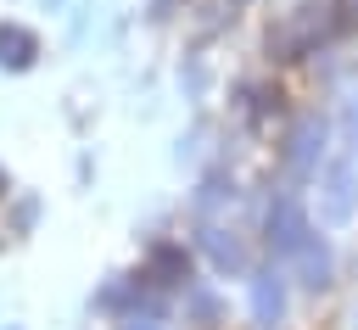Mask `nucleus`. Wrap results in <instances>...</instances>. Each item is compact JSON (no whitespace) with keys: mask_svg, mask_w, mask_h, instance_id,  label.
<instances>
[{"mask_svg":"<svg viewBox=\"0 0 358 330\" xmlns=\"http://www.w3.org/2000/svg\"><path fill=\"white\" fill-rule=\"evenodd\" d=\"M308 241H313V224H308L302 201H296V196H274V201H268V246H274L280 257H296Z\"/></svg>","mask_w":358,"mask_h":330,"instance_id":"f257e3e1","label":"nucleus"},{"mask_svg":"<svg viewBox=\"0 0 358 330\" xmlns=\"http://www.w3.org/2000/svg\"><path fill=\"white\" fill-rule=\"evenodd\" d=\"M252 319L257 330H280L285 324V280L280 274H252Z\"/></svg>","mask_w":358,"mask_h":330,"instance_id":"7ed1b4c3","label":"nucleus"},{"mask_svg":"<svg viewBox=\"0 0 358 330\" xmlns=\"http://www.w3.org/2000/svg\"><path fill=\"white\" fill-rule=\"evenodd\" d=\"M319 213H324L330 224H341V218L352 213V173H347V168H336V173L324 179V201H319Z\"/></svg>","mask_w":358,"mask_h":330,"instance_id":"39448f33","label":"nucleus"},{"mask_svg":"<svg viewBox=\"0 0 358 330\" xmlns=\"http://www.w3.org/2000/svg\"><path fill=\"white\" fill-rule=\"evenodd\" d=\"M285 168L291 173H313L319 168V157H324V123L319 117H302V123H291V134H285Z\"/></svg>","mask_w":358,"mask_h":330,"instance_id":"f03ea898","label":"nucleus"},{"mask_svg":"<svg viewBox=\"0 0 358 330\" xmlns=\"http://www.w3.org/2000/svg\"><path fill=\"white\" fill-rule=\"evenodd\" d=\"M291 263H296V274H302V285H308V291H324V285H330V246H324L319 235H313Z\"/></svg>","mask_w":358,"mask_h":330,"instance_id":"20e7f679","label":"nucleus"},{"mask_svg":"<svg viewBox=\"0 0 358 330\" xmlns=\"http://www.w3.org/2000/svg\"><path fill=\"white\" fill-rule=\"evenodd\" d=\"M34 50H39V39H34L28 28H17V22H0V62H11V67H28V62H34Z\"/></svg>","mask_w":358,"mask_h":330,"instance_id":"423d86ee","label":"nucleus"}]
</instances>
